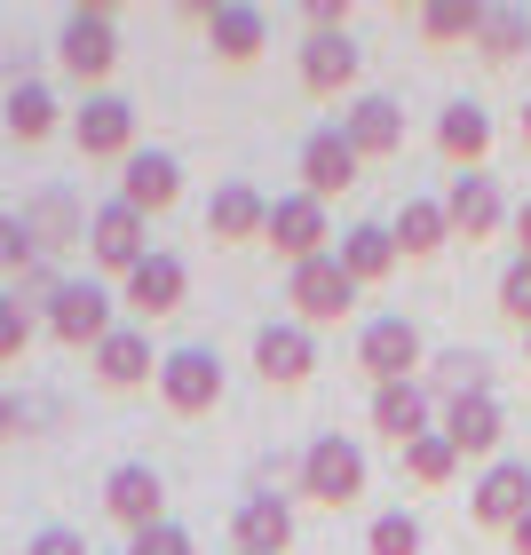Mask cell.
<instances>
[{"label":"cell","instance_id":"9","mask_svg":"<svg viewBox=\"0 0 531 555\" xmlns=\"http://www.w3.org/2000/svg\"><path fill=\"white\" fill-rule=\"evenodd\" d=\"M88 255H95V270H104V278H128V270L151 255V222L128 207V198H112V207L88 215Z\"/></svg>","mask_w":531,"mask_h":555},{"label":"cell","instance_id":"25","mask_svg":"<svg viewBox=\"0 0 531 555\" xmlns=\"http://www.w3.org/2000/svg\"><path fill=\"white\" fill-rule=\"evenodd\" d=\"M270 231V198L255 183H222L207 198V238L215 246H246V238H262Z\"/></svg>","mask_w":531,"mask_h":555},{"label":"cell","instance_id":"5","mask_svg":"<svg viewBox=\"0 0 531 555\" xmlns=\"http://www.w3.org/2000/svg\"><path fill=\"white\" fill-rule=\"evenodd\" d=\"M262 246L286 270H301V262H318V255H334V215H325V198H310V191H286V198H270V231H262Z\"/></svg>","mask_w":531,"mask_h":555},{"label":"cell","instance_id":"39","mask_svg":"<svg viewBox=\"0 0 531 555\" xmlns=\"http://www.w3.org/2000/svg\"><path fill=\"white\" fill-rule=\"evenodd\" d=\"M16 428H24V405H16V397H9V389H0V444H9V437H16Z\"/></svg>","mask_w":531,"mask_h":555},{"label":"cell","instance_id":"31","mask_svg":"<svg viewBox=\"0 0 531 555\" xmlns=\"http://www.w3.org/2000/svg\"><path fill=\"white\" fill-rule=\"evenodd\" d=\"M531 48V16L523 9H484V24H476V56L484 64H516Z\"/></svg>","mask_w":531,"mask_h":555},{"label":"cell","instance_id":"16","mask_svg":"<svg viewBox=\"0 0 531 555\" xmlns=\"http://www.w3.org/2000/svg\"><path fill=\"white\" fill-rule=\"evenodd\" d=\"M198 24H207V48L222 64H255L270 48V16L255 0H215V9H198Z\"/></svg>","mask_w":531,"mask_h":555},{"label":"cell","instance_id":"11","mask_svg":"<svg viewBox=\"0 0 531 555\" xmlns=\"http://www.w3.org/2000/svg\"><path fill=\"white\" fill-rule=\"evenodd\" d=\"M468 516L508 540L516 524L531 516V461H492L484 476H476V492H468Z\"/></svg>","mask_w":531,"mask_h":555},{"label":"cell","instance_id":"41","mask_svg":"<svg viewBox=\"0 0 531 555\" xmlns=\"http://www.w3.org/2000/svg\"><path fill=\"white\" fill-rule=\"evenodd\" d=\"M508 555H531V516H523L516 532H508Z\"/></svg>","mask_w":531,"mask_h":555},{"label":"cell","instance_id":"42","mask_svg":"<svg viewBox=\"0 0 531 555\" xmlns=\"http://www.w3.org/2000/svg\"><path fill=\"white\" fill-rule=\"evenodd\" d=\"M523 143H531V95H523Z\"/></svg>","mask_w":531,"mask_h":555},{"label":"cell","instance_id":"4","mask_svg":"<svg viewBox=\"0 0 531 555\" xmlns=\"http://www.w3.org/2000/svg\"><path fill=\"white\" fill-rule=\"evenodd\" d=\"M358 373L373 389H389V382H420L428 373V341H420V325L413 318H365V334H358Z\"/></svg>","mask_w":531,"mask_h":555},{"label":"cell","instance_id":"7","mask_svg":"<svg viewBox=\"0 0 531 555\" xmlns=\"http://www.w3.org/2000/svg\"><path fill=\"white\" fill-rule=\"evenodd\" d=\"M72 143H80V159H119V167H128L135 159V104H128V95H88V104L80 112H72Z\"/></svg>","mask_w":531,"mask_h":555},{"label":"cell","instance_id":"21","mask_svg":"<svg viewBox=\"0 0 531 555\" xmlns=\"http://www.w3.org/2000/svg\"><path fill=\"white\" fill-rule=\"evenodd\" d=\"M437 397H428V382H389V389H373V428H381V437L404 452L413 437H428V428H437Z\"/></svg>","mask_w":531,"mask_h":555},{"label":"cell","instance_id":"28","mask_svg":"<svg viewBox=\"0 0 531 555\" xmlns=\"http://www.w3.org/2000/svg\"><path fill=\"white\" fill-rule=\"evenodd\" d=\"M389 231H397V255L404 262H428V255H444V246H452V215H444V198H404Z\"/></svg>","mask_w":531,"mask_h":555},{"label":"cell","instance_id":"13","mask_svg":"<svg viewBox=\"0 0 531 555\" xmlns=\"http://www.w3.org/2000/svg\"><path fill=\"white\" fill-rule=\"evenodd\" d=\"M255 373L270 389H301L318 373V334H310V325H294V318L262 325V334H255Z\"/></svg>","mask_w":531,"mask_h":555},{"label":"cell","instance_id":"34","mask_svg":"<svg viewBox=\"0 0 531 555\" xmlns=\"http://www.w3.org/2000/svg\"><path fill=\"white\" fill-rule=\"evenodd\" d=\"M0 270H9V278H33V270H40V238H33V222L9 215V207H0Z\"/></svg>","mask_w":531,"mask_h":555},{"label":"cell","instance_id":"19","mask_svg":"<svg viewBox=\"0 0 531 555\" xmlns=\"http://www.w3.org/2000/svg\"><path fill=\"white\" fill-rule=\"evenodd\" d=\"M358 72H365V48L349 33H310V40H301V88H310V95H349Z\"/></svg>","mask_w":531,"mask_h":555},{"label":"cell","instance_id":"20","mask_svg":"<svg viewBox=\"0 0 531 555\" xmlns=\"http://www.w3.org/2000/svg\"><path fill=\"white\" fill-rule=\"evenodd\" d=\"M341 135H349L358 159H397V151H404V112H397V95H349Z\"/></svg>","mask_w":531,"mask_h":555},{"label":"cell","instance_id":"15","mask_svg":"<svg viewBox=\"0 0 531 555\" xmlns=\"http://www.w3.org/2000/svg\"><path fill=\"white\" fill-rule=\"evenodd\" d=\"M437 151L452 159V175H484V159H492V112L476 104V95H452V104L437 112Z\"/></svg>","mask_w":531,"mask_h":555},{"label":"cell","instance_id":"37","mask_svg":"<svg viewBox=\"0 0 531 555\" xmlns=\"http://www.w3.org/2000/svg\"><path fill=\"white\" fill-rule=\"evenodd\" d=\"M128 555H198V540L167 516V524H151V532H135V540H128Z\"/></svg>","mask_w":531,"mask_h":555},{"label":"cell","instance_id":"8","mask_svg":"<svg viewBox=\"0 0 531 555\" xmlns=\"http://www.w3.org/2000/svg\"><path fill=\"white\" fill-rule=\"evenodd\" d=\"M159 405L183 413V421L222 405V358L215 349H167L159 358Z\"/></svg>","mask_w":531,"mask_h":555},{"label":"cell","instance_id":"38","mask_svg":"<svg viewBox=\"0 0 531 555\" xmlns=\"http://www.w3.org/2000/svg\"><path fill=\"white\" fill-rule=\"evenodd\" d=\"M24 555H95L80 532H64V524H48V532H33V540H24Z\"/></svg>","mask_w":531,"mask_h":555},{"label":"cell","instance_id":"36","mask_svg":"<svg viewBox=\"0 0 531 555\" xmlns=\"http://www.w3.org/2000/svg\"><path fill=\"white\" fill-rule=\"evenodd\" d=\"M500 318L531 334V262H523V255H516L508 270H500Z\"/></svg>","mask_w":531,"mask_h":555},{"label":"cell","instance_id":"40","mask_svg":"<svg viewBox=\"0 0 531 555\" xmlns=\"http://www.w3.org/2000/svg\"><path fill=\"white\" fill-rule=\"evenodd\" d=\"M516 255L531 262V198H523V207H516Z\"/></svg>","mask_w":531,"mask_h":555},{"label":"cell","instance_id":"17","mask_svg":"<svg viewBox=\"0 0 531 555\" xmlns=\"http://www.w3.org/2000/svg\"><path fill=\"white\" fill-rule=\"evenodd\" d=\"M231 540H238V555H286L294 547V500L286 492H246L238 516H231Z\"/></svg>","mask_w":531,"mask_h":555},{"label":"cell","instance_id":"14","mask_svg":"<svg viewBox=\"0 0 531 555\" xmlns=\"http://www.w3.org/2000/svg\"><path fill=\"white\" fill-rule=\"evenodd\" d=\"M437 428L452 437V452L461 461H500V437H508V413H500V397H452V405L437 413Z\"/></svg>","mask_w":531,"mask_h":555},{"label":"cell","instance_id":"23","mask_svg":"<svg viewBox=\"0 0 531 555\" xmlns=\"http://www.w3.org/2000/svg\"><path fill=\"white\" fill-rule=\"evenodd\" d=\"M444 215H452V238H492L500 222H508V207H500V183L492 175H452L444 183Z\"/></svg>","mask_w":531,"mask_h":555},{"label":"cell","instance_id":"27","mask_svg":"<svg viewBox=\"0 0 531 555\" xmlns=\"http://www.w3.org/2000/svg\"><path fill=\"white\" fill-rule=\"evenodd\" d=\"M0 128H9L16 143H48L56 128H72V119L56 112V95H48V80H16L9 95H0Z\"/></svg>","mask_w":531,"mask_h":555},{"label":"cell","instance_id":"32","mask_svg":"<svg viewBox=\"0 0 531 555\" xmlns=\"http://www.w3.org/2000/svg\"><path fill=\"white\" fill-rule=\"evenodd\" d=\"M404 476H413V485H452V476H461V452H452L444 428H428V437L404 444Z\"/></svg>","mask_w":531,"mask_h":555},{"label":"cell","instance_id":"3","mask_svg":"<svg viewBox=\"0 0 531 555\" xmlns=\"http://www.w3.org/2000/svg\"><path fill=\"white\" fill-rule=\"evenodd\" d=\"M365 444L358 437H318L310 452H301V500H318V508H358L365 500Z\"/></svg>","mask_w":531,"mask_h":555},{"label":"cell","instance_id":"24","mask_svg":"<svg viewBox=\"0 0 531 555\" xmlns=\"http://www.w3.org/2000/svg\"><path fill=\"white\" fill-rule=\"evenodd\" d=\"M334 262L349 270V278H358V286H381V278H397V231H389V222H349V231L334 238Z\"/></svg>","mask_w":531,"mask_h":555},{"label":"cell","instance_id":"26","mask_svg":"<svg viewBox=\"0 0 531 555\" xmlns=\"http://www.w3.org/2000/svg\"><path fill=\"white\" fill-rule=\"evenodd\" d=\"M95 382H104V389H143V382H159V349H151L143 325H119V334L95 349Z\"/></svg>","mask_w":531,"mask_h":555},{"label":"cell","instance_id":"33","mask_svg":"<svg viewBox=\"0 0 531 555\" xmlns=\"http://www.w3.org/2000/svg\"><path fill=\"white\" fill-rule=\"evenodd\" d=\"M428 540H420V516L413 508H381L365 524V555H420Z\"/></svg>","mask_w":531,"mask_h":555},{"label":"cell","instance_id":"2","mask_svg":"<svg viewBox=\"0 0 531 555\" xmlns=\"http://www.w3.org/2000/svg\"><path fill=\"white\" fill-rule=\"evenodd\" d=\"M56 64L80 80L88 95H104V80L119 72V33H112V0H80L64 9V33H56Z\"/></svg>","mask_w":531,"mask_h":555},{"label":"cell","instance_id":"29","mask_svg":"<svg viewBox=\"0 0 531 555\" xmlns=\"http://www.w3.org/2000/svg\"><path fill=\"white\" fill-rule=\"evenodd\" d=\"M420 382H428L437 405H452V397H492V358L484 349H437Z\"/></svg>","mask_w":531,"mask_h":555},{"label":"cell","instance_id":"22","mask_svg":"<svg viewBox=\"0 0 531 555\" xmlns=\"http://www.w3.org/2000/svg\"><path fill=\"white\" fill-rule=\"evenodd\" d=\"M358 167H365V159L349 151V135H341V128H318L310 143H301V191L325 198V207H334V198L358 183Z\"/></svg>","mask_w":531,"mask_h":555},{"label":"cell","instance_id":"10","mask_svg":"<svg viewBox=\"0 0 531 555\" xmlns=\"http://www.w3.org/2000/svg\"><path fill=\"white\" fill-rule=\"evenodd\" d=\"M104 508H112V524L119 532H151V524H167V485H159V468L151 461H119L112 476H104Z\"/></svg>","mask_w":531,"mask_h":555},{"label":"cell","instance_id":"18","mask_svg":"<svg viewBox=\"0 0 531 555\" xmlns=\"http://www.w3.org/2000/svg\"><path fill=\"white\" fill-rule=\"evenodd\" d=\"M119 198L151 222V215H167L174 198H183V159L174 151H135L128 167H119Z\"/></svg>","mask_w":531,"mask_h":555},{"label":"cell","instance_id":"6","mask_svg":"<svg viewBox=\"0 0 531 555\" xmlns=\"http://www.w3.org/2000/svg\"><path fill=\"white\" fill-rule=\"evenodd\" d=\"M358 278H349L334 255H318V262H301V270H286V301H294V325H341L349 310H358Z\"/></svg>","mask_w":531,"mask_h":555},{"label":"cell","instance_id":"1","mask_svg":"<svg viewBox=\"0 0 531 555\" xmlns=\"http://www.w3.org/2000/svg\"><path fill=\"white\" fill-rule=\"evenodd\" d=\"M40 310H48V334H56L64 349H88V358L119 334V294L104 286V278H64Z\"/></svg>","mask_w":531,"mask_h":555},{"label":"cell","instance_id":"30","mask_svg":"<svg viewBox=\"0 0 531 555\" xmlns=\"http://www.w3.org/2000/svg\"><path fill=\"white\" fill-rule=\"evenodd\" d=\"M413 24H420V40H428V48H452V40H468V48H476L484 0H428V9H420Z\"/></svg>","mask_w":531,"mask_h":555},{"label":"cell","instance_id":"12","mask_svg":"<svg viewBox=\"0 0 531 555\" xmlns=\"http://www.w3.org/2000/svg\"><path fill=\"white\" fill-rule=\"evenodd\" d=\"M183 294H191V270L174 262V255H159V246H151V255H143L128 278H119V301L135 310V325L174 318V310H183Z\"/></svg>","mask_w":531,"mask_h":555},{"label":"cell","instance_id":"43","mask_svg":"<svg viewBox=\"0 0 531 555\" xmlns=\"http://www.w3.org/2000/svg\"><path fill=\"white\" fill-rule=\"evenodd\" d=\"M523 358H531V334H523Z\"/></svg>","mask_w":531,"mask_h":555},{"label":"cell","instance_id":"35","mask_svg":"<svg viewBox=\"0 0 531 555\" xmlns=\"http://www.w3.org/2000/svg\"><path fill=\"white\" fill-rule=\"evenodd\" d=\"M33 334H40L33 301H24V294H0V365H16L24 349H33Z\"/></svg>","mask_w":531,"mask_h":555}]
</instances>
